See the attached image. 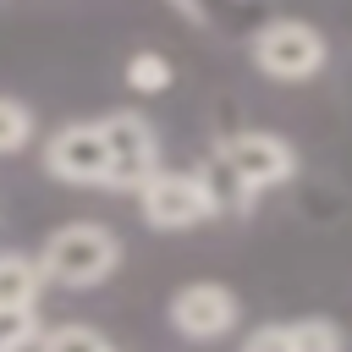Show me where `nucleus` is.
<instances>
[{
	"mask_svg": "<svg viewBox=\"0 0 352 352\" xmlns=\"http://www.w3.org/2000/svg\"><path fill=\"white\" fill-rule=\"evenodd\" d=\"M33 258H38L44 286L88 292V286H104V280L121 270V236H116L110 226L72 220V226L50 231V236H44V248H38Z\"/></svg>",
	"mask_w": 352,
	"mask_h": 352,
	"instance_id": "obj_2",
	"label": "nucleus"
},
{
	"mask_svg": "<svg viewBox=\"0 0 352 352\" xmlns=\"http://www.w3.org/2000/svg\"><path fill=\"white\" fill-rule=\"evenodd\" d=\"M33 352H121L116 341H104L94 324H55V330H44L38 336V346Z\"/></svg>",
	"mask_w": 352,
	"mask_h": 352,
	"instance_id": "obj_9",
	"label": "nucleus"
},
{
	"mask_svg": "<svg viewBox=\"0 0 352 352\" xmlns=\"http://www.w3.org/2000/svg\"><path fill=\"white\" fill-rule=\"evenodd\" d=\"M121 77H126L132 94H165V88H170V60H165L160 50H138Z\"/></svg>",
	"mask_w": 352,
	"mask_h": 352,
	"instance_id": "obj_10",
	"label": "nucleus"
},
{
	"mask_svg": "<svg viewBox=\"0 0 352 352\" xmlns=\"http://www.w3.org/2000/svg\"><path fill=\"white\" fill-rule=\"evenodd\" d=\"M38 314L33 308H16V314H0V352H28L38 346Z\"/></svg>",
	"mask_w": 352,
	"mask_h": 352,
	"instance_id": "obj_13",
	"label": "nucleus"
},
{
	"mask_svg": "<svg viewBox=\"0 0 352 352\" xmlns=\"http://www.w3.org/2000/svg\"><path fill=\"white\" fill-rule=\"evenodd\" d=\"M292 352H346V336L336 319H292Z\"/></svg>",
	"mask_w": 352,
	"mask_h": 352,
	"instance_id": "obj_11",
	"label": "nucleus"
},
{
	"mask_svg": "<svg viewBox=\"0 0 352 352\" xmlns=\"http://www.w3.org/2000/svg\"><path fill=\"white\" fill-rule=\"evenodd\" d=\"M236 319H242V302L220 280H187L170 297V330L187 341H220L236 330Z\"/></svg>",
	"mask_w": 352,
	"mask_h": 352,
	"instance_id": "obj_7",
	"label": "nucleus"
},
{
	"mask_svg": "<svg viewBox=\"0 0 352 352\" xmlns=\"http://www.w3.org/2000/svg\"><path fill=\"white\" fill-rule=\"evenodd\" d=\"M138 209L154 231H192L204 226L214 209V192L204 182V170H176V165H160L143 187H138Z\"/></svg>",
	"mask_w": 352,
	"mask_h": 352,
	"instance_id": "obj_4",
	"label": "nucleus"
},
{
	"mask_svg": "<svg viewBox=\"0 0 352 352\" xmlns=\"http://www.w3.org/2000/svg\"><path fill=\"white\" fill-rule=\"evenodd\" d=\"M292 176H297V148L275 132H258V126L220 138L204 165V182H209L220 214H242L258 192H275Z\"/></svg>",
	"mask_w": 352,
	"mask_h": 352,
	"instance_id": "obj_1",
	"label": "nucleus"
},
{
	"mask_svg": "<svg viewBox=\"0 0 352 352\" xmlns=\"http://www.w3.org/2000/svg\"><path fill=\"white\" fill-rule=\"evenodd\" d=\"M99 132H104V154H110V192H138L154 170H160V138L148 126V116L138 110H110L99 116Z\"/></svg>",
	"mask_w": 352,
	"mask_h": 352,
	"instance_id": "obj_5",
	"label": "nucleus"
},
{
	"mask_svg": "<svg viewBox=\"0 0 352 352\" xmlns=\"http://www.w3.org/2000/svg\"><path fill=\"white\" fill-rule=\"evenodd\" d=\"M44 292V275H38V258L33 253H0V314H16V308H33Z\"/></svg>",
	"mask_w": 352,
	"mask_h": 352,
	"instance_id": "obj_8",
	"label": "nucleus"
},
{
	"mask_svg": "<svg viewBox=\"0 0 352 352\" xmlns=\"http://www.w3.org/2000/svg\"><path fill=\"white\" fill-rule=\"evenodd\" d=\"M248 60H253L264 77H275V82H308V77L324 72L330 44H324V33H319L314 22H302V16H275V22H264V28L248 38Z\"/></svg>",
	"mask_w": 352,
	"mask_h": 352,
	"instance_id": "obj_3",
	"label": "nucleus"
},
{
	"mask_svg": "<svg viewBox=\"0 0 352 352\" xmlns=\"http://www.w3.org/2000/svg\"><path fill=\"white\" fill-rule=\"evenodd\" d=\"M242 352H292V324H258V330H248Z\"/></svg>",
	"mask_w": 352,
	"mask_h": 352,
	"instance_id": "obj_14",
	"label": "nucleus"
},
{
	"mask_svg": "<svg viewBox=\"0 0 352 352\" xmlns=\"http://www.w3.org/2000/svg\"><path fill=\"white\" fill-rule=\"evenodd\" d=\"M44 170L66 187H104L110 182V154L99 121H66L44 138Z\"/></svg>",
	"mask_w": 352,
	"mask_h": 352,
	"instance_id": "obj_6",
	"label": "nucleus"
},
{
	"mask_svg": "<svg viewBox=\"0 0 352 352\" xmlns=\"http://www.w3.org/2000/svg\"><path fill=\"white\" fill-rule=\"evenodd\" d=\"M33 143V110L22 99H6L0 94V154H16Z\"/></svg>",
	"mask_w": 352,
	"mask_h": 352,
	"instance_id": "obj_12",
	"label": "nucleus"
}]
</instances>
